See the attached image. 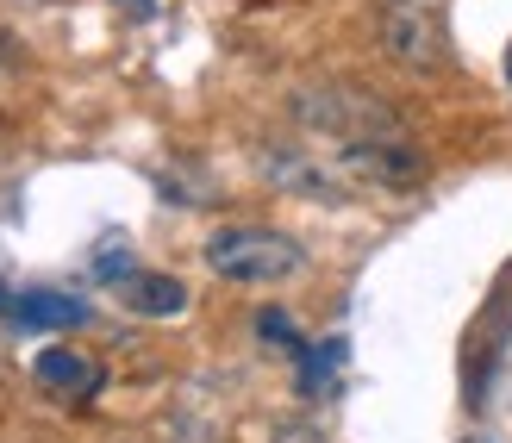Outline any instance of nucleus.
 <instances>
[{
  "label": "nucleus",
  "instance_id": "7ed1b4c3",
  "mask_svg": "<svg viewBox=\"0 0 512 443\" xmlns=\"http://www.w3.org/2000/svg\"><path fill=\"white\" fill-rule=\"evenodd\" d=\"M338 169L369 181V188H413L425 175V156L413 150V132L406 138H369V144H344L338 150Z\"/></svg>",
  "mask_w": 512,
  "mask_h": 443
},
{
  "label": "nucleus",
  "instance_id": "423d86ee",
  "mask_svg": "<svg viewBox=\"0 0 512 443\" xmlns=\"http://www.w3.org/2000/svg\"><path fill=\"white\" fill-rule=\"evenodd\" d=\"M32 375L50 387V394H63V400H88V394H100V362H94V356H82V350H69V344L38 350Z\"/></svg>",
  "mask_w": 512,
  "mask_h": 443
},
{
  "label": "nucleus",
  "instance_id": "0eeeda50",
  "mask_svg": "<svg viewBox=\"0 0 512 443\" xmlns=\"http://www.w3.org/2000/svg\"><path fill=\"white\" fill-rule=\"evenodd\" d=\"M263 175L288 194H306V200H338V169L313 163L300 150H263Z\"/></svg>",
  "mask_w": 512,
  "mask_h": 443
},
{
  "label": "nucleus",
  "instance_id": "9b49d317",
  "mask_svg": "<svg viewBox=\"0 0 512 443\" xmlns=\"http://www.w3.org/2000/svg\"><path fill=\"white\" fill-rule=\"evenodd\" d=\"M113 7L132 13V19H150V13H157V0H113Z\"/></svg>",
  "mask_w": 512,
  "mask_h": 443
},
{
  "label": "nucleus",
  "instance_id": "39448f33",
  "mask_svg": "<svg viewBox=\"0 0 512 443\" xmlns=\"http://www.w3.org/2000/svg\"><path fill=\"white\" fill-rule=\"evenodd\" d=\"M0 312L32 331H75L88 325V300L75 294H57V288H25V294H0Z\"/></svg>",
  "mask_w": 512,
  "mask_h": 443
},
{
  "label": "nucleus",
  "instance_id": "9d476101",
  "mask_svg": "<svg viewBox=\"0 0 512 443\" xmlns=\"http://www.w3.org/2000/svg\"><path fill=\"white\" fill-rule=\"evenodd\" d=\"M269 443H325V437H319L313 425H281V431H275Z\"/></svg>",
  "mask_w": 512,
  "mask_h": 443
},
{
  "label": "nucleus",
  "instance_id": "6e6552de",
  "mask_svg": "<svg viewBox=\"0 0 512 443\" xmlns=\"http://www.w3.org/2000/svg\"><path fill=\"white\" fill-rule=\"evenodd\" d=\"M119 300L132 306V312H144V319H175V312H188V288L175 275H144V269H132L119 281Z\"/></svg>",
  "mask_w": 512,
  "mask_h": 443
},
{
  "label": "nucleus",
  "instance_id": "20e7f679",
  "mask_svg": "<svg viewBox=\"0 0 512 443\" xmlns=\"http://www.w3.org/2000/svg\"><path fill=\"white\" fill-rule=\"evenodd\" d=\"M381 44H388V57L406 63V69H438L444 63V38H438V19L413 0H394L388 13H381Z\"/></svg>",
  "mask_w": 512,
  "mask_h": 443
},
{
  "label": "nucleus",
  "instance_id": "f03ea898",
  "mask_svg": "<svg viewBox=\"0 0 512 443\" xmlns=\"http://www.w3.org/2000/svg\"><path fill=\"white\" fill-rule=\"evenodd\" d=\"M207 269L219 281H244V288H269V281H288L306 269V250L288 231L269 225H225L207 238Z\"/></svg>",
  "mask_w": 512,
  "mask_h": 443
},
{
  "label": "nucleus",
  "instance_id": "1a4fd4ad",
  "mask_svg": "<svg viewBox=\"0 0 512 443\" xmlns=\"http://www.w3.org/2000/svg\"><path fill=\"white\" fill-rule=\"evenodd\" d=\"M256 331H263V344L288 350V356H300V350H306V344H300V331H294V319H288V312H275V306L256 312Z\"/></svg>",
  "mask_w": 512,
  "mask_h": 443
},
{
  "label": "nucleus",
  "instance_id": "f257e3e1",
  "mask_svg": "<svg viewBox=\"0 0 512 443\" xmlns=\"http://www.w3.org/2000/svg\"><path fill=\"white\" fill-rule=\"evenodd\" d=\"M294 119L313 138H338V150L344 144H369V138H406V119L381 94L356 88V82H306V88H294Z\"/></svg>",
  "mask_w": 512,
  "mask_h": 443
},
{
  "label": "nucleus",
  "instance_id": "f8f14e48",
  "mask_svg": "<svg viewBox=\"0 0 512 443\" xmlns=\"http://www.w3.org/2000/svg\"><path fill=\"white\" fill-rule=\"evenodd\" d=\"M506 82H512V50H506Z\"/></svg>",
  "mask_w": 512,
  "mask_h": 443
}]
</instances>
